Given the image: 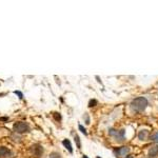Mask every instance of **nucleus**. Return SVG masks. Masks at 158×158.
<instances>
[{"label": "nucleus", "instance_id": "nucleus-11", "mask_svg": "<svg viewBox=\"0 0 158 158\" xmlns=\"http://www.w3.org/2000/svg\"><path fill=\"white\" fill-rule=\"evenodd\" d=\"M151 140L152 141H154V142H158V132H156V133L151 137Z\"/></svg>", "mask_w": 158, "mask_h": 158}, {"label": "nucleus", "instance_id": "nucleus-10", "mask_svg": "<svg viewBox=\"0 0 158 158\" xmlns=\"http://www.w3.org/2000/svg\"><path fill=\"white\" fill-rule=\"evenodd\" d=\"M50 158H61V156L59 153H57V152H53V153L50 155Z\"/></svg>", "mask_w": 158, "mask_h": 158}, {"label": "nucleus", "instance_id": "nucleus-14", "mask_svg": "<svg viewBox=\"0 0 158 158\" xmlns=\"http://www.w3.org/2000/svg\"><path fill=\"white\" fill-rule=\"evenodd\" d=\"M53 115H54L55 119H56V120H58V121H59V120L61 119V116H60V114H59V113H54Z\"/></svg>", "mask_w": 158, "mask_h": 158}, {"label": "nucleus", "instance_id": "nucleus-13", "mask_svg": "<svg viewBox=\"0 0 158 158\" xmlns=\"http://www.w3.org/2000/svg\"><path fill=\"white\" fill-rule=\"evenodd\" d=\"M96 104H97V100H95V99H94V100H91L90 101V103H89V107H91V108H92V107H95Z\"/></svg>", "mask_w": 158, "mask_h": 158}, {"label": "nucleus", "instance_id": "nucleus-18", "mask_svg": "<svg viewBox=\"0 0 158 158\" xmlns=\"http://www.w3.org/2000/svg\"><path fill=\"white\" fill-rule=\"evenodd\" d=\"M126 158H133V156H131V155H129V156H126Z\"/></svg>", "mask_w": 158, "mask_h": 158}, {"label": "nucleus", "instance_id": "nucleus-7", "mask_svg": "<svg viewBox=\"0 0 158 158\" xmlns=\"http://www.w3.org/2000/svg\"><path fill=\"white\" fill-rule=\"evenodd\" d=\"M10 154H11V152H10V150H9L7 147H0V157L1 158L7 157V156H9Z\"/></svg>", "mask_w": 158, "mask_h": 158}, {"label": "nucleus", "instance_id": "nucleus-5", "mask_svg": "<svg viewBox=\"0 0 158 158\" xmlns=\"http://www.w3.org/2000/svg\"><path fill=\"white\" fill-rule=\"evenodd\" d=\"M129 152H130V147H119L116 153H117V156L122 157V156H126V154H129Z\"/></svg>", "mask_w": 158, "mask_h": 158}, {"label": "nucleus", "instance_id": "nucleus-19", "mask_svg": "<svg viewBox=\"0 0 158 158\" xmlns=\"http://www.w3.org/2000/svg\"><path fill=\"white\" fill-rule=\"evenodd\" d=\"M83 158H89V157H88V156H86V155H84V156H83Z\"/></svg>", "mask_w": 158, "mask_h": 158}, {"label": "nucleus", "instance_id": "nucleus-17", "mask_svg": "<svg viewBox=\"0 0 158 158\" xmlns=\"http://www.w3.org/2000/svg\"><path fill=\"white\" fill-rule=\"evenodd\" d=\"M86 123L89 124V123H90V119H89V116L88 115H86Z\"/></svg>", "mask_w": 158, "mask_h": 158}, {"label": "nucleus", "instance_id": "nucleus-9", "mask_svg": "<svg viewBox=\"0 0 158 158\" xmlns=\"http://www.w3.org/2000/svg\"><path fill=\"white\" fill-rule=\"evenodd\" d=\"M62 144H63V145H65L66 149H68L70 153H73V149H72V145H71V141H70V140L65 139L62 141Z\"/></svg>", "mask_w": 158, "mask_h": 158}, {"label": "nucleus", "instance_id": "nucleus-16", "mask_svg": "<svg viewBox=\"0 0 158 158\" xmlns=\"http://www.w3.org/2000/svg\"><path fill=\"white\" fill-rule=\"evenodd\" d=\"M14 93L16 94V95H18L19 98H20V99H22V98H23V94H22L21 92H19V91H15Z\"/></svg>", "mask_w": 158, "mask_h": 158}, {"label": "nucleus", "instance_id": "nucleus-6", "mask_svg": "<svg viewBox=\"0 0 158 158\" xmlns=\"http://www.w3.org/2000/svg\"><path fill=\"white\" fill-rule=\"evenodd\" d=\"M149 156L150 158H156L158 156V145L151 147L150 151H149Z\"/></svg>", "mask_w": 158, "mask_h": 158}, {"label": "nucleus", "instance_id": "nucleus-15", "mask_svg": "<svg viewBox=\"0 0 158 158\" xmlns=\"http://www.w3.org/2000/svg\"><path fill=\"white\" fill-rule=\"evenodd\" d=\"M79 130H80V131H81V132H82L84 135H88V132H86V130L84 129L82 126H79Z\"/></svg>", "mask_w": 158, "mask_h": 158}, {"label": "nucleus", "instance_id": "nucleus-4", "mask_svg": "<svg viewBox=\"0 0 158 158\" xmlns=\"http://www.w3.org/2000/svg\"><path fill=\"white\" fill-rule=\"evenodd\" d=\"M32 151L36 157H40L43 153V149L41 145H39V144H35V145H33L32 147Z\"/></svg>", "mask_w": 158, "mask_h": 158}, {"label": "nucleus", "instance_id": "nucleus-20", "mask_svg": "<svg viewBox=\"0 0 158 158\" xmlns=\"http://www.w3.org/2000/svg\"><path fill=\"white\" fill-rule=\"evenodd\" d=\"M97 158H100V157H99V156H98V157H97Z\"/></svg>", "mask_w": 158, "mask_h": 158}, {"label": "nucleus", "instance_id": "nucleus-2", "mask_svg": "<svg viewBox=\"0 0 158 158\" xmlns=\"http://www.w3.org/2000/svg\"><path fill=\"white\" fill-rule=\"evenodd\" d=\"M14 130L17 133H25V132H29L30 128L28 123L19 121V122H16L14 124Z\"/></svg>", "mask_w": 158, "mask_h": 158}, {"label": "nucleus", "instance_id": "nucleus-1", "mask_svg": "<svg viewBox=\"0 0 158 158\" xmlns=\"http://www.w3.org/2000/svg\"><path fill=\"white\" fill-rule=\"evenodd\" d=\"M147 107V100L144 97L135 98L131 102V108L133 109L135 112H144Z\"/></svg>", "mask_w": 158, "mask_h": 158}, {"label": "nucleus", "instance_id": "nucleus-3", "mask_svg": "<svg viewBox=\"0 0 158 158\" xmlns=\"http://www.w3.org/2000/svg\"><path fill=\"white\" fill-rule=\"evenodd\" d=\"M109 134L111 135V136L115 137L116 139L119 140V141H121V140L124 139V130H114V129H111L109 131Z\"/></svg>", "mask_w": 158, "mask_h": 158}, {"label": "nucleus", "instance_id": "nucleus-8", "mask_svg": "<svg viewBox=\"0 0 158 158\" xmlns=\"http://www.w3.org/2000/svg\"><path fill=\"white\" fill-rule=\"evenodd\" d=\"M147 134H149L147 131L142 130V131H140L139 134H138V138H139L140 140H145L147 139Z\"/></svg>", "mask_w": 158, "mask_h": 158}, {"label": "nucleus", "instance_id": "nucleus-12", "mask_svg": "<svg viewBox=\"0 0 158 158\" xmlns=\"http://www.w3.org/2000/svg\"><path fill=\"white\" fill-rule=\"evenodd\" d=\"M75 141H76V144H77V147L80 149V147H81V144H80V139H79L78 135H76L75 136Z\"/></svg>", "mask_w": 158, "mask_h": 158}]
</instances>
